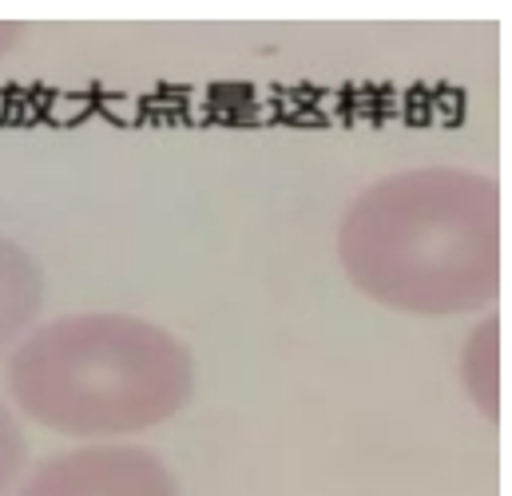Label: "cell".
Returning <instances> with one entry per match:
<instances>
[{"label":"cell","mask_w":512,"mask_h":496,"mask_svg":"<svg viewBox=\"0 0 512 496\" xmlns=\"http://www.w3.org/2000/svg\"><path fill=\"white\" fill-rule=\"evenodd\" d=\"M505 342H501V314L493 310L489 318H481L465 346H461V358H457V373H461V385H465V397L497 425L501 413H505V370H501V354Z\"/></svg>","instance_id":"5"},{"label":"cell","mask_w":512,"mask_h":496,"mask_svg":"<svg viewBox=\"0 0 512 496\" xmlns=\"http://www.w3.org/2000/svg\"><path fill=\"white\" fill-rule=\"evenodd\" d=\"M20 40H24V24H16V20H0V56H8Z\"/></svg>","instance_id":"7"},{"label":"cell","mask_w":512,"mask_h":496,"mask_svg":"<svg viewBox=\"0 0 512 496\" xmlns=\"http://www.w3.org/2000/svg\"><path fill=\"white\" fill-rule=\"evenodd\" d=\"M44 310V270L36 254L16 239L0 235V358L40 322Z\"/></svg>","instance_id":"4"},{"label":"cell","mask_w":512,"mask_h":496,"mask_svg":"<svg viewBox=\"0 0 512 496\" xmlns=\"http://www.w3.org/2000/svg\"><path fill=\"white\" fill-rule=\"evenodd\" d=\"M195 354L159 322L80 310L36 322L8 354L12 409L72 441H128L195 397Z\"/></svg>","instance_id":"2"},{"label":"cell","mask_w":512,"mask_h":496,"mask_svg":"<svg viewBox=\"0 0 512 496\" xmlns=\"http://www.w3.org/2000/svg\"><path fill=\"white\" fill-rule=\"evenodd\" d=\"M28 465V441L20 429V417L8 401H0V496L16 493Z\"/></svg>","instance_id":"6"},{"label":"cell","mask_w":512,"mask_h":496,"mask_svg":"<svg viewBox=\"0 0 512 496\" xmlns=\"http://www.w3.org/2000/svg\"><path fill=\"white\" fill-rule=\"evenodd\" d=\"M16 496H179V481L147 445L84 441L20 477Z\"/></svg>","instance_id":"3"},{"label":"cell","mask_w":512,"mask_h":496,"mask_svg":"<svg viewBox=\"0 0 512 496\" xmlns=\"http://www.w3.org/2000/svg\"><path fill=\"white\" fill-rule=\"evenodd\" d=\"M338 262L358 294L397 314L489 310L505 282V191L469 167L393 171L342 211Z\"/></svg>","instance_id":"1"}]
</instances>
